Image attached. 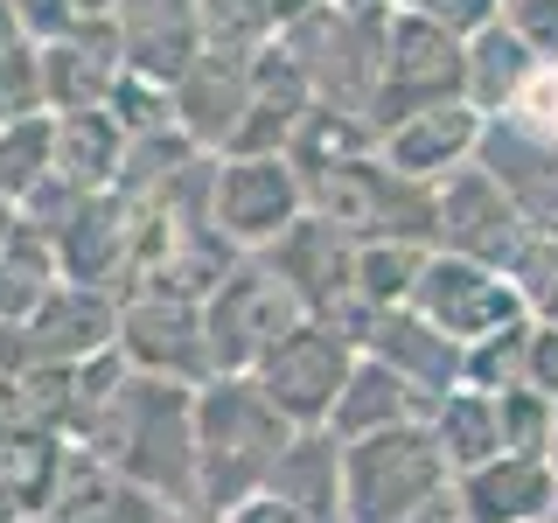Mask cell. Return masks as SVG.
Wrapping results in <instances>:
<instances>
[{"mask_svg": "<svg viewBox=\"0 0 558 523\" xmlns=\"http://www.w3.org/2000/svg\"><path fill=\"white\" fill-rule=\"evenodd\" d=\"M551 502H558V488L531 453H496V461H482V467L461 475L468 523H545Z\"/></svg>", "mask_w": 558, "mask_h": 523, "instance_id": "ba28073f", "label": "cell"}, {"mask_svg": "<svg viewBox=\"0 0 558 523\" xmlns=\"http://www.w3.org/2000/svg\"><path fill=\"white\" fill-rule=\"evenodd\" d=\"M266 496L293 502L301 516L314 523H342V447L328 426H301L287 447H279L272 475H266Z\"/></svg>", "mask_w": 558, "mask_h": 523, "instance_id": "52a82bcc", "label": "cell"}, {"mask_svg": "<svg viewBox=\"0 0 558 523\" xmlns=\"http://www.w3.org/2000/svg\"><path fill=\"white\" fill-rule=\"evenodd\" d=\"M92 453L112 475L140 482L147 496L196 510V398L182 384H126L105 391V412L92 426Z\"/></svg>", "mask_w": 558, "mask_h": 523, "instance_id": "6da1fadb", "label": "cell"}, {"mask_svg": "<svg viewBox=\"0 0 558 523\" xmlns=\"http://www.w3.org/2000/svg\"><path fill=\"white\" fill-rule=\"evenodd\" d=\"M545 523H558V502H551V516H545Z\"/></svg>", "mask_w": 558, "mask_h": 523, "instance_id": "9a60e30c", "label": "cell"}, {"mask_svg": "<svg viewBox=\"0 0 558 523\" xmlns=\"http://www.w3.org/2000/svg\"><path fill=\"white\" fill-rule=\"evenodd\" d=\"M14 28V8H8V0H0V35H8Z\"/></svg>", "mask_w": 558, "mask_h": 523, "instance_id": "5bb4252c", "label": "cell"}, {"mask_svg": "<svg viewBox=\"0 0 558 523\" xmlns=\"http://www.w3.org/2000/svg\"><path fill=\"white\" fill-rule=\"evenodd\" d=\"M293 203H301V188H293V174L279 161H238V168H223V182H217V223L238 231V238L287 231Z\"/></svg>", "mask_w": 558, "mask_h": 523, "instance_id": "9c48e42d", "label": "cell"}, {"mask_svg": "<svg viewBox=\"0 0 558 523\" xmlns=\"http://www.w3.org/2000/svg\"><path fill=\"white\" fill-rule=\"evenodd\" d=\"M217 523H314V516H301L293 502H279V496H266V488H258L252 502H238V510H223Z\"/></svg>", "mask_w": 558, "mask_h": 523, "instance_id": "7c38bea8", "label": "cell"}, {"mask_svg": "<svg viewBox=\"0 0 558 523\" xmlns=\"http://www.w3.org/2000/svg\"><path fill=\"white\" fill-rule=\"evenodd\" d=\"M174 502L147 496L140 482L112 475L98 453H70L63 475H57V496H49L43 523H168Z\"/></svg>", "mask_w": 558, "mask_h": 523, "instance_id": "8992f818", "label": "cell"}, {"mask_svg": "<svg viewBox=\"0 0 558 523\" xmlns=\"http://www.w3.org/2000/svg\"><path fill=\"white\" fill-rule=\"evenodd\" d=\"M517 126L537 133V139H558V63L537 70V77L517 92Z\"/></svg>", "mask_w": 558, "mask_h": 523, "instance_id": "8fae6325", "label": "cell"}, {"mask_svg": "<svg viewBox=\"0 0 558 523\" xmlns=\"http://www.w3.org/2000/svg\"><path fill=\"white\" fill-rule=\"evenodd\" d=\"M447 488V453L426 426H384L342 447V523H405Z\"/></svg>", "mask_w": 558, "mask_h": 523, "instance_id": "3957f363", "label": "cell"}, {"mask_svg": "<svg viewBox=\"0 0 558 523\" xmlns=\"http://www.w3.org/2000/svg\"><path fill=\"white\" fill-rule=\"evenodd\" d=\"M405 418V377L391 370V363H356L336 398V412H328V433H342V440H363V433H384Z\"/></svg>", "mask_w": 558, "mask_h": 523, "instance_id": "30bf717a", "label": "cell"}, {"mask_svg": "<svg viewBox=\"0 0 558 523\" xmlns=\"http://www.w3.org/2000/svg\"><path fill=\"white\" fill-rule=\"evenodd\" d=\"M349 384V349L328 336V328H287L272 342V356L258 363V391L272 398L293 426H328Z\"/></svg>", "mask_w": 558, "mask_h": 523, "instance_id": "5b68a950", "label": "cell"}, {"mask_svg": "<svg viewBox=\"0 0 558 523\" xmlns=\"http://www.w3.org/2000/svg\"><path fill=\"white\" fill-rule=\"evenodd\" d=\"M168 523H217V516H196V510H174Z\"/></svg>", "mask_w": 558, "mask_h": 523, "instance_id": "4fadbf2b", "label": "cell"}, {"mask_svg": "<svg viewBox=\"0 0 558 523\" xmlns=\"http://www.w3.org/2000/svg\"><path fill=\"white\" fill-rule=\"evenodd\" d=\"M22 523H43V516H22Z\"/></svg>", "mask_w": 558, "mask_h": 523, "instance_id": "2e32d148", "label": "cell"}, {"mask_svg": "<svg viewBox=\"0 0 558 523\" xmlns=\"http://www.w3.org/2000/svg\"><path fill=\"white\" fill-rule=\"evenodd\" d=\"M293 314H301V293L287 287V272L244 266V272H231L217 287L209 321H203V342H209V356H217L223 370H252V363L272 356V342L293 328Z\"/></svg>", "mask_w": 558, "mask_h": 523, "instance_id": "277c9868", "label": "cell"}, {"mask_svg": "<svg viewBox=\"0 0 558 523\" xmlns=\"http://www.w3.org/2000/svg\"><path fill=\"white\" fill-rule=\"evenodd\" d=\"M293 418L258 384H217L196 398V516H223L266 488L279 447L293 440Z\"/></svg>", "mask_w": 558, "mask_h": 523, "instance_id": "7a4b0ae2", "label": "cell"}]
</instances>
